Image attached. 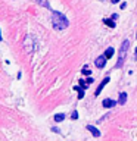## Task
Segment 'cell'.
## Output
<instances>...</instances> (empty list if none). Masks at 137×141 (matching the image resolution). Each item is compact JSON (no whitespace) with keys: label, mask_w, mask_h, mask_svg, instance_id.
<instances>
[{"label":"cell","mask_w":137,"mask_h":141,"mask_svg":"<svg viewBox=\"0 0 137 141\" xmlns=\"http://www.w3.org/2000/svg\"><path fill=\"white\" fill-rule=\"evenodd\" d=\"M103 22L106 24L108 27H111V28H113V27H115V22H113L112 19H103Z\"/></svg>","instance_id":"obj_11"},{"label":"cell","mask_w":137,"mask_h":141,"mask_svg":"<svg viewBox=\"0 0 137 141\" xmlns=\"http://www.w3.org/2000/svg\"><path fill=\"white\" fill-rule=\"evenodd\" d=\"M125 101H127V94H125V93H121V94H119L118 103H119V104H125Z\"/></svg>","instance_id":"obj_8"},{"label":"cell","mask_w":137,"mask_h":141,"mask_svg":"<svg viewBox=\"0 0 137 141\" xmlns=\"http://www.w3.org/2000/svg\"><path fill=\"white\" fill-rule=\"evenodd\" d=\"M90 72H91V70H90V69H89V66L86 65V66L83 68V74H84V75H90Z\"/></svg>","instance_id":"obj_13"},{"label":"cell","mask_w":137,"mask_h":141,"mask_svg":"<svg viewBox=\"0 0 137 141\" xmlns=\"http://www.w3.org/2000/svg\"><path fill=\"white\" fill-rule=\"evenodd\" d=\"M2 40H3V37H2V34H0V41H2Z\"/></svg>","instance_id":"obj_18"},{"label":"cell","mask_w":137,"mask_h":141,"mask_svg":"<svg viewBox=\"0 0 137 141\" xmlns=\"http://www.w3.org/2000/svg\"><path fill=\"white\" fill-rule=\"evenodd\" d=\"M52 131H53V132H56V134H59V132H60L59 128H52Z\"/></svg>","instance_id":"obj_16"},{"label":"cell","mask_w":137,"mask_h":141,"mask_svg":"<svg viewBox=\"0 0 137 141\" xmlns=\"http://www.w3.org/2000/svg\"><path fill=\"white\" fill-rule=\"evenodd\" d=\"M77 118H78V112L74 110V112L71 113V119H77Z\"/></svg>","instance_id":"obj_14"},{"label":"cell","mask_w":137,"mask_h":141,"mask_svg":"<svg viewBox=\"0 0 137 141\" xmlns=\"http://www.w3.org/2000/svg\"><path fill=\"white\" fill-rule=\"evenodd\" d=\"M52 24H53V27L56 29H65L68 27V19L64 13H60V12H53V15H52Z\"/></svg>","instance_id":"obj_1"},{"label":"cell","mask_w":137,"mask_h":141,"mask_svg":"<svg viewBox=\"0 0 137 141\" xmlns=\"http://www.w3.org/2000/svg\"><path fill=\"white\" fill-rule=\"evenodd\" d=\"M80 87H81V88H87V87H89L87 81H84V79H80Z\"/></svg>","instance_id":"obj_12"},{"label":"cell","mask_w":137,"mask_h":141,"mask_svg":"<svg viewBox=\"0 0 137 141\" xmlns=\"http://www.w3.org/2000/svg\"><path fill=\"white\" fill-rule=\"evenodd\" d=\"M105 56H106V59H109V57H112L113 56V49L112 47H109L106 52H105Z\"/></svg>","instance_id":"obj_10"},{"label":"cell","mask_w":137,"mask_h":141,"mask_svg":"<svg viewBox=\"0 0 137 141\" xmlns=\"http://www.w3.org/2000/svg\"><path fill=\"white\" fill-rule=\"evenodd\" d=\"M53 119H55V121H56V122H62V121L65 119V115H64V113H56Z\"/></svg>","instance_id":"obj_9"},{"label":"cell","mask_w":137,"mask_h":141,"mask_svg":"<svg viewBox=\"0 0 137 141\" xmlns=\"http://www.w3.org/2000/svg\"><path fill=\"white\" fill-rule=\"evenodd\" d=\"M136 56H137V49H136Z\"/></svg>","instance_id":"obj_19"},{"label":"cell","mask_w":137,"mask_h":141,"mask_svg":"<svg viewBox=\"0 0 137 141\" xmlns=\"http://www.w3.org/2000/svg\"><path fill=\"white\" fill-rule=\"evenodd\" d=\"M86 81H87V84L90 85V84H93V78H89V79H86Z\"/></svg>","instance_id":"obj_15"},{"label":"cell","mask_w":137,"mask_h":141,"mask_svg":"<svg viewBox=\"0 0 137 141\" xmlns=\"http://www.w3.org/2000/svg\"><path fill=\"white\" fill-rule=\"evenodd\" d=\"M94 65L99 68V69H102L105 65H106V56L103 54V56H99V57L96 59V62H94Z\"/></svg>","instance_id":"obj_3"},{"label":"cell","mask_w":137,"mask_h":141,"mask_svg":"<svg viewBox=\"0 0 137 141\" xmlns=\"http://www.w3.org/2000/svg\"><path fill=\"white\" fill-rule=\"evenodd\" d=\"M115 104H117V101L115 100H112V99H105L103 100V107H115Z\"/></svg>","instance_id":"obj_4"},{"label":"cell","mask_w":137,"mask_h":141,"mask_svg":"<svg viewBox=\"0 0 137 141\" xmlns=\"http://www.w3.org/2000/svg\"><path fill=\"white\" fill-rule=\"evenodd\" d=\"M111 2H112V3H118L119 0H111Z\"/></svg>","instance_id":"obj_17"},{"label":"cell","mask_w":137,"mask_h":141,"mask_svg":"<svg viewBox=\"0 0 137 141\" xmlns=\"http://www.w3.org/2000/svg\"><path fill=\"white\" fill-rule=\"evenodd\" d=\"M87 129H89L90 132H91V134L94 135L96 138H97V137H100V131H99V129L96 128V126H93V125H89V126H87Z\"/></svg>","instance_id":"obj_5"},{"label":"cell","mask_w":137,"mask_h":141,"mask_svg":"<svg viewBox=\"0 0 137 141\" xmlns=\"http://www.w3.org/2000/svg\"><path fill=\"white\" fill-rule=\"evenodd\" d=\"M130 46V41L125 40L122 44H121V50H119V57H118V63H117V68H121L122 66V62H124V54L127 53V49Z\"/></svg>","instance_id":"obj_2"},{"label":"cell","mask_w":137,"mask_h":141,"mask_svg":"<svg viewBox=\"0 0 137 141\" xmlns=\"http://www.w3.org/2000/svg\"><path fill=\"white\" fill-rule=\"evenodd\" d=\"M74 90H77V91H78V99H83V97H84V88H81L80 85H75Z\"/></svg>","instance_id":"obj_7"},{"label":"cell","mask_w":137,"mask_h":141,"mask_svg":"<svg viewBox=\"0 0 137 141\" xmlns=\"http://www.w3.org/2000/svg\"><path fill=\"white\" fill-rule=\"evenodd\" d=\"M108 82H109V78H108V76H106V78H105V79H103V81H102V84H100V85H99V87H97V90H96V96H99V94H100V91H102V90H103V87H105V85H106V84H108Z\"/></svg>","instance_id":"obj_6"}]
</instances>
